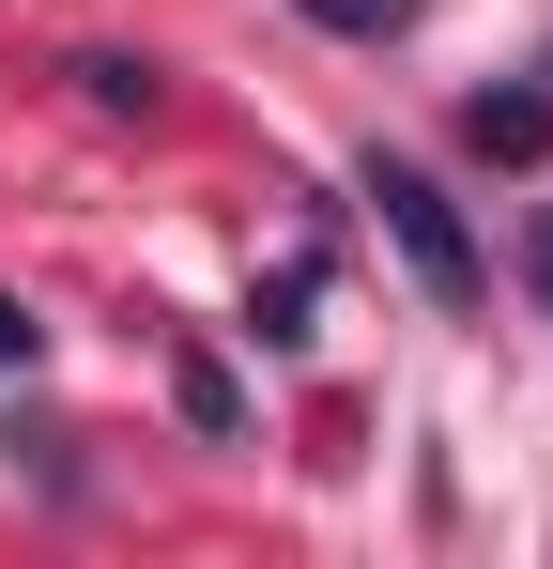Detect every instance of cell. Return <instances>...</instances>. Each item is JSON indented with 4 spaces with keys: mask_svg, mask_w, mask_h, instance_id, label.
<instances>
[{
    "mask_svg": "<svg viewBox=\"0 0 553 569\" xmlns=\"http://www.w3.org/2000/svg\"><path fill=\"white\" fill-rule=\"evenodd\" d=\"M461 139H476L492 170H523V154H553V78H539V93H476V108H461Z\"/></svg>",
    "mask_w": 553,
    "mask_h": 569,
    "instance_id": "3",
    "label": "cell"
},
{
    "mask_svg": "<svg viewBox=\"0 0 553 569\" xmlns=\"http://www.w3.org/2000/svg\"><path fill=\"white\" fill-rule=\"evenodd\" d=\"M170 400H184V431H200V447H231V431H247V385H231V355H200V339L170 355Z\"/></svg>",
    "mask_w": 553,
    "mask_h": 569,
    "instance_id": "4",
    "label": "cell"
},
{
    "mask_svg": "<svg viewBox=\"0 0 553 569\" xmlns=\"http://www.w3.org/2000/svg\"><path fill=\"white\" fill-rule=\"evenodd\" d=\"M31 355H47V323H31V308L0 292V370H31Z\"/></svg>",
    "mask_w": 553,
    "mask_h": 569,
    "instance_id": "7",
    "label": "cell"
},
{
    "mask_svg": "<svg viewBox=\"0 0 553 569\" xmlns=\"http://www.w3.org/2000/svg\"><path fill=\"white\" fill-rule=\"evenodd\" d=\"M369 216H384V247L415 262V292H431V308H476V231L446 216V186H431V170L369 154Z\"/></svg>",
    "mask_w": 553,
    "mask_h": 569,
    "instance_id": "1",
    "label": "cell"
},
{
    "mask_svg": "<svg viewBox=\"0 0 553 569\" xmlns=\"http://www.w3.org/2000/svg\"><path fill=\"white\" fill-rule=\"evenodd\" d=\"M62 78H78L92 123H154V108H170V78H154V62H123V47H78Z\"/></svg>",
    "mask_w": 553,
    "mask_h": 569,
    "instance_id": "2",
    "label": "cell"
},
{
    "mask_svg": "<svg viewBox=\"0 0 553 569\" xmlns=\"http://www.w3.org/2000/svg\"><path fill=\"white\" fill-rule=\"evenodd\" d=\"M523 278H539V308H553V216H539V247H523Z\"/></svg>",
    "mask_w": 553,
    "mask_h": 569,
    "instance_id": "8",
    "label": "cell"
},
{
    "mask_svg": "<svg viewBox=\"0 0 553 569\" xmlns=\"http://www.w3.org/2000/svg\"><path fill=\"white\" fill-rule=\"evenodd\" d=\"M308 308H323V247H292V262L262 278V308H247V323H262L276 355H292V339H308Z\"/></svg>",
    "mask_w": 553,
    "mask_h": 569,
    "instance_id": "5",
    "label": "cell"
},
{
    "mask_svg": "<svg viewBox=\"0 0 553 569\" xmlns=\"http://www.w3.org/2000/svg\"><path fill=\"white\" fill-rule=\"evenodd\" d=\"M308 31H354V47H384V31H415V0H308Z\"/></svg>",
    "mask_w": 553,
    "mask_h": 569,
    "instance_id": "6",
    "label": "cell"
}]
</instances>
